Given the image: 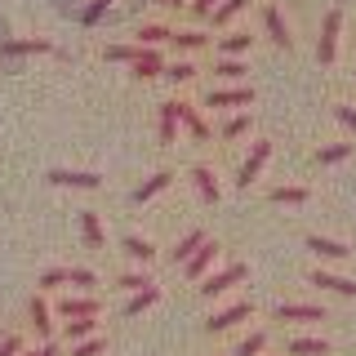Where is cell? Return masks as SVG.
Instances as JSON below:
<instances>
[{
    "label": "cell",
    "instance_id": "15",
    "mask_svg": "<svg viewBox=\"0 0 356 356\" xmlns=\"http://www.w3.org/2000/svg\"><path fill=\"white\" fill-rule=\"evenodd\" d=\"M170 183H174V174H170V170H156V174L147 178V183H138V187H134V205H147V200H152V196H161Z\"/></svg>",
    "mask_w": 356,
    "mask_h": 356
},
{
    "label": "cell",
    "instance_id": "8",
    "mask_svg": "<svg viewBox=\"0 0 356 356\" xmlns=\"http://www.w3.org/2000/svg\"><path fill=\"white\" fill-rule=\"evenodd\" d=\"M250 312H254V303H245V298H241V303H232V307L214 312V316L205 321V330H209V334H222V330H232V325H236V321H245Z\"/></svg>",
    "mask_w": 356,
    "mask_h": 356
},
{
    "label": "cell",
    "instance_id": "45",
    "mask_svg": "<svg viewBox=\"0 0 356 356\" xmlns=\"http://www.w3.org/2000/svg\"><path fill=\"white\" fill-rule=\"evenodd\" d=\"M40 356H58V348H54V343H44V348H40Z\"/></svg>",
    "mask_w": 356,
    "mask_h": 356
},
{
    "label": "cell",
    "instance_id": "2",
    "mask_svg": "<svg viewBox=\"0 0 356 356\" xmlns=\"http://www.w3.org/2000/svg\"><path fill=\"white\" fill-rule=\"evenodd\" d=\"M267 161H272V143L259 138V143L250 147V156L241 161V170H236V187H241V192H245V187H254V178L263 174V165H267Z\"/></svg>",
    "mask_w": 356,
    "mask_h": 356
},
{
    "label": "cell",
    "instance_id": "14",
    "mask_svg": "<svg viewBox=\"0 0 356 356\" xmlns=\"http://www.w3.org/2000/svg\"><path fill=\"white\" fill-rule=\"evenodd\" d=\"M27 316H31V330H36V339H44L49 343V334H54V312H49V303H44V294H36L31 298V307H27Z\"/></svg>",
    "mask_w": 356,
    "mask_h": 356
},
{
    "label": "cell",
    "instance_id": "22",
    "mask_svg": "<svg viewBox=\"0 0 356 356\" xmlns=\"http://www.w3.org/2000/svg\"><path fill=\"white\" fill-rule=\"evenodd\" d=\"M81 236H85V245L89 250H103V222H98V214L94 209H81Z\"/></svg>",
    "mask_w": 356,
    "mask_h": 356
},
{
    "label": "cell",
    "instance_id": "23",
    "mask_svg": "<svg viewBox=\"0 0 356 356\" xmlns=\"http://www.w3.org/2000/svg\"><path fill=\"white\" fill-rule=\"evenodd\" d=\"M120 245H125V254H129L134 263H143V267H147V263L156 259V245H152L147 236H125V241H120Z\"/></svg>",
    "mask_w": 356,
    "mask_h": 356
},
{
    "label": "cell",
    "instance_id": "46",
    "mask_svg": "<svg viewBox=\"0 0 356 356\" xmlns=\"http://www.w3.org/2000/svg\"><path fill=\"white\" fill-rule=\"evenodd\" d=\"M165 5H170V9H183V5H187V0H165Z\"/></svg>",
    "mask_w": 356,
    "mask_h": 356
},
{
    "label": "cell",
    "instance_id": "11",
    "mask_svg": "<svg viewBox=\"0 0 356 356\" xmlns=\"http://www.w3.org/2000/svg\"><path fill=\"white\" fill-rule=\"evenodd\" d=\"M276 321H325V307L316 303H276Z\"/></svg>",
    "mask_w": 356,
    "mask_h": 356
},
{
    "label": "cell",
    "instance_id": "40",
    "mask_svg": "<svg viewBox=\"0 0 356 356\" xmlns=\"http://www.w3.org/2000/svg\"><path fill=\"white\" fill-rule=\"evenodd\" d=\"M107 5H111V0H89V5H85V14H81V22H85V27H94V22L107 14Z\"/></svg>",
    "mask_w": 356,
    "mask_h": 356
},
{
    "label": "cell",
    "instance_id": "43",
    "mask_svg": "<svg viewBox=\"0 0 356 356\" xmlns=\"http://www.w3.org/2000/svg\"><path fill=\"white\" fill-rule=\"evenodd\" d=\"M22 352V339L18 334H5V339H0V356H18Z\"/></svg>",
    "mask_w": 356,
    "mask_h": 356
},
{
    "label": "cell",
    "instance_id": "5",
    "mask_svg": "<svg viewBox=\"0 0 356 356\" xmlns=\"http://www.w3.org/2000/svg\"><path fill=\"white\" fill-rule=\"evenodd\" d=\"M44 183H54V187H85V192H94V187H103V174H94V170H49Z\"/></svg>",
    "mask_w": 356,
    "mask_h": 356
},
{
    "label": "cell",
    "instance_id": "26",
    "mask_svg": "<svg viewBox=\"0 0 356 356\" xmlns=\"http://www.w3.org/2000/svg\"><path fill=\"white\" fill-rule=\"evenodd\" d=\"M250 5H254V0H218V9L209 14V22H214V27H227V22L236 18L241 9H250Z\"/></svg>",
    "mask_w": 356,
    "mask_h": 356
},
{
    "label": "cell",
    "instance_id": "4",
    "mask_svg": "<svg viewBox=\"0 0 356 356\" xmlns=\"http://www.w3.org/2000/svg\"><path fill=\"white\" fill-rule=\"evenodd\" d=\"M245 281V263H227L222 272H209L205 281H200V298H218V294H227L232 285H241Z\"/></svg>",
    "mask_w": 356,
    "mask_h": 356
},
{
    "label": "cell",
    "instance_id": "30",
    "mask_svg": "<svg viewBox=\"0 0 356 356\" xmlns=\"http://www.w3.org/2000/svg\"><path fill=\"white\" fill-rule=\"evenodd\" d=\"M263 348H267V330H254V334H245V339L236 343L232 356H263Z\"/></svg>",
    "mask_w": 356,
    "mask_h": 356
},
{
    "label": "cell",
    "instance_id": "41",
    "mask_svg": "<svg viewBox=\"0 0 356 356\" xmlns=\"http://www.w3.org/2000/svg\"><path fill=\"white\" fill-rule=\"evenodd\" d=\"M54 285H67V267H49V272H40V289H54Z\"/></svg>",
    "mask_w": 356,
    "mask_h": 356
},
{
    "label": "cell",
    "instance_id": "17",
    "mask_svg": "<svg viewBox=\"0 0 356 356\" xmlns=\"http://www.w3.org/2000/svg\"><path fill=\"white\" fill-rule=\"evenodd\" d=\"M58 312H63L67 321H76V316H98V312H103V303H98L94 294H85V298H63Z\"/></svg>",
    "mask_w": 356,
    "mask_h": 356
},
{
    "label": "cell",
    "instance_id": "3",
    "mask_svg": "<svg viewBox=\"0 0 356 356\" xmlns=\"http://www.w3.org/2000/svg\"><path fill=\"white\" fill-rule=\"evenodd\" d=\"M250 103H254V85H218V89H209V98H205V107H214V111L250 107Z\"/></svg>",
    "mask_w": 356,
    "mask_h": 356
},
{
    "label": "cell",
    "instance_id": "12",
    "mask_svg": "<svg viewBox=\"0 0 356 356\" xmlns=\"http://www.w3.org/2000/svg\"><path fill=\"white\" fill-rule=\"evenodd\" d=\"M192 183H196V192H200V200H205V205H218L222 187H218V178H214V170H209V165H196V170H192Z\"/></svg>",
    "mask_w": 356,
    "mask_h": 356
},
{
    "label": "cell",
    "instance_id": "48",
    "mask_svg": "<svg viewBox=\"0 0 356 356\" xmlns=\"http://www.w3.org/2000/svg\"><path fill=\"white\" fill-rule=\"evenodd\" d=\"M156 5H165V0H156Z\"/></svg>",
    "mask_w": 356,
    "mask_h": 356
},
{
    "label": "cell",
    "instance_id": "10",
    "mask_svg": "<svg viewBox=\"0 0 356 356\" xmlns=\"http://www.w3.org/2000/svg\"><path fill=\"white\" fill-rule=\"evenodd\" d=\"M307 250L316 254V259H330V263H343V259H352V250L343 241H334V236H307Z\"/></svg>",
    "mask_w": 356,
    "mask_h": 356
},
{
    "label": "cell",
    "instance_id": "33",
    "mask_svg": "<svg viewBox=\"0 0 356 356\" xmlns=\"http://www.w3.org/2000/svg\"><path fill=\"white\" fill-rule=\"evenodd\" d=\"M170 40H174V49H183V54H187V49H200V44H209V36H205V31H196V27H192V31H174Z\"/></svg>",
    "mask_w": 356,
    "mask_h": 356
},
{
    "label": "cell",
    "instance_id": "37",
    "mask_svg": "<svg viewBox=\"0 0 356 356\" xmlns=\"http://www.w3.org/2000/svg\"><path fill=\"white\" fill-rule=\"evenodd\" d=\"M143 54V44H107V63H134Z\"/></svg>",
    "mask_w": 356,
    "mask_h": 356
},
{
    "label": "cell",
    "instance_id": "35",
    "mask_svg": "<svg viewBox=\"0 0 356 356\" xmlns=\"http://www.w3.org/2000/svg\"><path fill=\"white\" fill-rule=\"evenodd\" d=\"M116 285H120V289H129V294H143V289H152L156 281H152L147 272H125V276H116Z\"/></svg>",
    "mask_w": 356,
    "mask_h": 356
},
{
    "label": "cell",
    "instance_id": "20",
    "mask_svg": "<svg viewBox=\"0 0 356 356\" xmlns=\"http://www.w3.org/2000/svg\"><path fill=\"white\" fill-rule=\"evenodd\" d=\"M134 36H138V44H143V49H161V44H165V40H170V36H174V31H170V27H165V22H143V27H138V31H134Z\"/></svg>",
    "mask_w": 356,
    "mask_h": 356
},
{
    "label": "cell",
    "instance_id": "47",
    "mask_svg": "<svg viewBox=\"0 0 356 356\" xmlns=\"http://www.w3.org/2000/svg\"><path fill=\"white\" fill-rule=\"evenodd\" d=\"M18 356H40V348H36V352H18Z\"/></svg>",
    "mask_w": 356,
    "mask_h": 356
},
{
    "label": "cell",
    "instance_id": "1",
    "mask_svg": "<svg viewBox=\"0 0 356 356\" xmlns=\"http://www.w3.org/2000/svg\"><path fill=\"white\" fill-rule=\"evenodd\" d=\"M339 31H343V9H330L325 22H321V40H316V58L325 67L339 58Z\"/></svg>",
    "mask_w": 356,
    "mask_h": 356
},
{
    "label": "cell",
    "instance_id": "36",
    "mask_svg": "<svg viewBox=\"0 0 356 356\" xmlns=\"http://www.w3.org/2000/svg\"><path fill=\"white\" fill-rule=\"evenodd\" d=\"M250 125H254V116H250V111L232 116L227 125H222V143H232V138H241V134H250Z\"/></svg>",
    "mask_w": 356,
    "mask_h": 356
},
{
    "label": "cell",
    "instance_id": "38",
    "mask_svg": "<svg viewBox=\"0 0 356 356\" xmlns=\"http://www.w3.org/2000/svg\"><path fill=\"white\" fill-rule=\"evenodd\" d=\"M67 285H81V289H94L98 276L89 272V267H67Z\"/></svg>",
    "mask_w": 356,
    "mask_h": 356
},
{
    "label": "cell",
    "instance_id": "25",
    "mask_svg": "<svg viewBox=\"0 0 356 356\" xmlns=\"http://www.w3.org/2000/svg\"><path fill=\"white\" fill-rule=\"evenodd\" d=\"M307 196H312V192H307L303 183H281V187H272V200H276V205H303Z\"/></svg>",
    "mask_w": 356,
    "mask_h": 356
},
{
    "label": "cell",
    "instance_id": "7",
    "mask_svg": "<svg viewBox=\"0 0 356 356\" xmlns=\"http://www.w3.org/2000/svg\"><path fill=\"white\" fill-rule=\"evenodd\" d=\"M218 250H222V245H218V241H205V245H200V250L192 254V259H187V263H183V272H187V276H192V281H205V276H209V267H214V263H218Z\"/></svg>",
    "mask_w": 356,
    "mask_h": 356
},
{
    "label": "cell",
    "instance_id": "32",
    "mask_svg": "<svg viewBox=\"0 0 356 356\" xmlns=\"http://www.w3.org/2000/svg\"><path fill=\"white\" fill-rule=\"evenodd\" d=\"M165 76H170L174 85H187L196 76V63L192 58H178V63H165Z\"/></svg>",
    "mask_w": 356,
    "mask_h": 356
},
{
    "label": "cell",
    "instance_id": "44",
    "mask_svg": "<svg viewBox=\"0 0 356 356\" xmlns=\"http://www.w3.org/2000/svg\"><path fill=\"white\" fill-rule=\"evenodd\" d=\"M192 9H196L200 18H209V14H214V9H218V0H192Z\"/></svg>",
    "mask_w": 356,
    "mask_h": 356
},
{
    "label": "cell",
    "instance_id": "19",
    "mask_svg": "<svg viewBox=\"0 0 356 356\" xmlns=\"http://www.w3.org/2000/svg\"><path fill=\"white\" fill-rule=\"evenodd\" d=\"M205 241H209V236H205V227H192V232H187V236L170 250V263H187V259H192V254H196Z\"/></svg>",
    "mask_w": 356,
    "mask_h": 356
},
{
    "label": "cell",
    "instance_id": "21",
    "mask_svg": "<svg viewBox=\"0 0 356 356\" xmlns=\"http://www.w3.org/2000/svg\"><path fill=\"white\" fill-rule=\"evenodd\" d=\"M250 44H254L250 31H227V36L218 40V58H241V54L250 49Z\"/></svg>",
    "mask_w": 356,
    "mask_h": 356
},
{
    "label": "cell",
    "instance_id": "18",
    "mask_svg": "<svg viewBox=\"0 0 356 356\" xmlns=\"http://www.w3.org/2000/svg\"><path fill=\"white\" fill-rule=\"evenodd\" d=\"M178 120L187 125V134H192L196 143H209V125H205V116H200L192 103H178Z\"/></svg>",
    "mask_w": 356,
    "mask_h": 356
},
{
    "label": "cell",
    "instance_id": "31",
    "mask_svg": "<svg viewBox=\"0 0 356 356\" xmlns=\"http://www.w3.org/2000/svg\"><path fill=\"white\" fill-rule=\"evenodd\" d=\"M356 143H330V147H321L316 152V165H339V161H348Z\"/></svg>",
    "mask_w": 356,
    "mask_h": 356
},
{
    "label": "cell",
    "instance_id": "29",
    "mask_svg": "<svg viewBox=\"0 0 356 356\" xmlns=\"http://www.w3.org/2000/svg\"><path fill=\"white\" fill-rule=\"evenodd\" d=\"M330 343L325 339H289V356H325Z\"/></svg>",
    "mask_w": 356,
    "mask_h": 356
},
{
    "label": "cell",
    "instance_id": "24",
    "mask_svg": "<svg viewBox=\"0 0 356 356\" xmlns=\"http://www.w3.org/2000/svg\"><path fill=\"white\" fill-rule=\"evenodd\" d=\"M178 138V98L161 103V143H174Z\"/></svg>",
    "mask_w": 356,
    "mask_h": 356
},
{
    "label": "cell",
    "instance_id": "16",
    "mask_svg": "<svg viewBox=\"0 0 356 356\" xmlns=\"http://www.w3.org/2000/svg\"><path fill=\"white\" fill-rule=\"evenodd\" d=\"M129 67H134V76H138V81L165 76V58H161V49H143V54H138V58H134Z\"/></svg>",
    "mask_w": 356,
    "mask_h": 356
},
{
    "label": "cell",
    "instance_id": "27",
    "mask_svg": "<svg viewBox=\"0 0 356 356\" xmlns=\"http://www.w3.org/2000/svg\"><path fill=\"white\" fill-rule=\"evenodd\" d=\"M161 303V285H152V289H143V294H134L129 303H125V316H143L147 307Z\"/></svg>",
    "mask_w": 356,
    "mask_h": 356
},
{
    "label": "cell",
    "instance_id": "34",
    "mask_svg": "<svg viewBox=\"0 0 356 356\" xmlns=\"http://www.w3.org/2000/svg\"><path fill=\"white\" fill-rule=\"evenodd\" d=\"M245 72H250V67H245L241 58H218L214 63V76H218V81H241Z\"/></svg>",
    "mask_w": 356,
    "mask_h": 356
},
{
    "label": "cell",
    "instance_id": "28",
    "mask_svg": "<svg viewBox=\"0 0 356 356\" xmlns=\"http://www.w3.org/2000/svg\"><path fill=\"white\" fill-rule=\"evenodd\" d=\"M67 339H72V343H85V339H94V334H98V321L94 316H76V321H67Z\"/></svg>",
    "mask_w": 356,
    "mask_h": 356
},
{
    "label": "cell",
    "instance_id": "9",
    "mask_svg": "<svg viewBox=\"0 0 356 356\" xmlns=\"http://www.w3.org/2000/svg\"><path fill=\"white\" fill-rule=\"evenodd\" d=\"M316 289H330V294H343V298H356V281H348V276H334V272H325V267H316V272L307 276Z\"/></svg>",
    "mask_w": 356,
    "mask_h": 356
},
{
    "label": "cell",
    "instance_id": "13",
    "mask_svg": "<svg viewBox=\"0 0 356 356\" xmlns=\"http://www.w3.org/2000/svg\"><path fill=\"white\" fill-rule=\"evenodd\" d=\"M54 49V40H44V36H31V40H0V54L5 58H22V54H49Z\"/></svg>",
    "mask_w": 356,
    "mask_h": 356
},
{
    "label": "cell",
    "instance_id": "6",
    "mask_svg": "<svg viewBox=\"0 0 356 356\" xmlns=\"http://www.w3.org/2000/svg\"><path fill=\"white\" fill-rule=\"evenodd\" d=\"M263 27H267V36H272V44H281V49H294V31H289L281 5H263Z\"/></svg>",
    "mask_w": 356,
    "mask_h": 356
},
{
    "label": "cell",
    "instance_id": "42",
    "mask_svg": "<svg viewBox=\"0 0 356 356\" xmlns=\"http://www.w3.org/2000/svg\"><path fill=\"white\" fill-rule=\"evenodd\" d=\"M334 116H339V125H348L356 134V107L352 103H334Z\"/></svg>",
    "mask_w": 356,
    "mask_h": 356
},
{
    "label": "cell",
    "instance_id": "39",
    "mask_svg": "<svg viewBox=\"0 0 356 356\" xmlns=\"http://www.w3.org/2000/svg\"><path fill=\"white\" fill-rule=\"evenodd\" d=\"M103 348H107V339H85V343H72V356H103Z\"/></svg>",
    "mask_w": 356,
    "mask_h": 356
}]
</instances>
